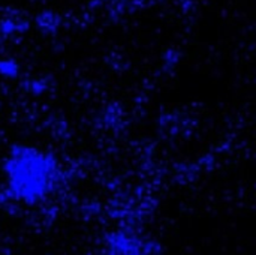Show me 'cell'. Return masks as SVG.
Listing matches in <instances>:
<instances>
[{
  "label": "cell",
  "mask_w": 256,
  "mask_h": 255,
  "mask_svg": "<svg viewBox=\"0 0 256 255\" xmlns=\"http://www.w3.org/2000/svg\"><path fill=\"white\" fill-rule=\"evenodd\" d=\"M2 173L8 197L28 206L51 195L60 180L58 161L51 153L28 146L10 149Z\"/></svg>",
  "instance_id": "obj_1"
},
{
  "label": "cell",
  "mask_w": 256,
  "mask_h": 255,
  "mask_svg": "<svg viewBox=\"0 0 256 255\" xmlns=\"http://www.w3.org/2000/svg\"><path fill=\"white\" fill-rule=\"evenodd\" d=\"M108 255H147L141 246L129 239H117L110 245Z\"/></svg>",
  "instance_id": "obj_2"
}]
</instances>
